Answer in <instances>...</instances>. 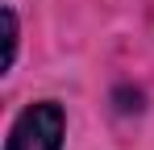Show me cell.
<instances>
[{
	"label": "cell",
	"mask_w": 154,
	"mask_h": 150,
	"mask_svg": "<svg viewBox=\"0 0 154 150\" xmlns=\"http://www.w3.org/2000/svg\"><path fill=\"white\" fill-rule=\"evenodd\" d=\"M63 138H67V113H63V104L38 100V104L21 108V117L8 129L4 150H63Z\"/></svg>",
	"instance_id": "6da1fadb"
},
{
	"label": "cell",
	"mask_w": 154,
	"mask_h": 150,
	"mask_svg": "<svg viewBox=\"0 0 154 150\" xmlns=\"http://www.w3.org/2000/svg\"><path fill=\"white\" fill-rule=\"evenodd\" d=\"M4 25H8V50H4V67H13V58H17V13H13V8H4Z\"/></svg>",
	"instance_id": "7a4b0ae2"
}]
</instances>
